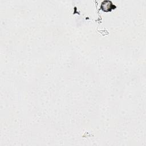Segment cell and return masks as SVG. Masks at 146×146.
Masks as SVG:
<instances>
[{
	"mask_svg": "<svg viewBox=\"0 0 146 146\" xmlns=\"http://www.w3.org/2000/svg\"><path fill=\"white\" fill-rule=\"evenodd\" d=\"M100 8L105 12H108L115 9L116 8V6L110 0H104L101 2Z\"/></svg>",
	"mask_w": 146,
	"mask_h": 146,
	"instance_id": "6da1fadb",
	"label": "cell"
}]
</instances>
